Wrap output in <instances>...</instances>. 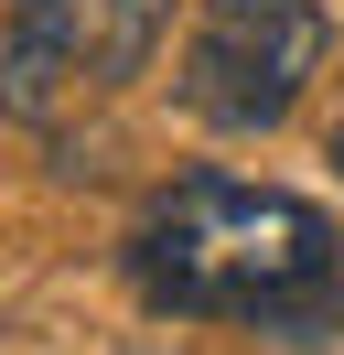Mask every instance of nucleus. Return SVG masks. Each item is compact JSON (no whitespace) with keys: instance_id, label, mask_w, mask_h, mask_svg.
Here are the masks:
<instances>
[{"instance_id":"f257e3e1","label":"nucleus","mask_w":344,"mask_h":355,"mask_svg":"<svg viewBox=\"0 0 344 355\" xmlns=\"http://www.w3.org/2000/svg\"><path fill=\"white\" fill-rule=\"evenodd\" d=\"M119 269L172 323H237V334H280V345L344 334V226L291 183L172 173L129 216Z\"/></svg>"},{"instance_id":"f03ea898","label":"nucleus","mask_w":344,"mask_h":355,"mask_svg":"<svg viewBox=\"0 0 344 355\" xmlns=\"http://www.w3.org/2000/svg\"><path fill=\"white\" fill-rule=\"evenodd\" d=\"M172 0H11L0 33V108L22 130H54L86 97H119L150 65Z\"/></svg>"},{"instance_id":"7ed1b4c3","label":"nucleus","mask_w":344,"mask_h":355,"mask_svg":"<svg viewBox=\"0 0 344 355\" xmlns=\"http://www.w3.org/2000/svg\"><path fill=\"white\" fill-rule=\"evenodd\" d=\"M334 54L322 0H205L183 44V108L205 130H280Z\"/></svg>"},{"instance_id":"20e7f679","label":"nucleus","mask_w":344,"mask_h":355,"mask_svg":"<svg viewBox=\"0 0 344 355\" xmlns=\"http://www.w3.org/2000/svg\"><path fill=\"white\" fill-rule=\"evenodd\" d=\"M334 162H344V119H334Z\"/></svg>"}]
</instances>
